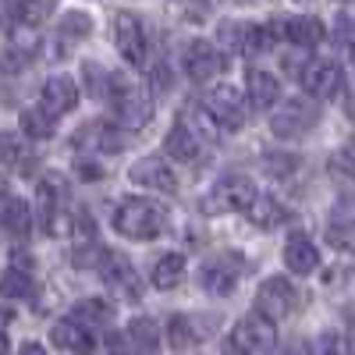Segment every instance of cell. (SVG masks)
<instances>
[{
  "mask_svg": "<svg viewBox=\"0 0 355 355\" xmlns=\"http://www.w3.org/2000/svg\"><path fill=\"white\" fill-rule=\"evenodd\" d=\"M167 227V210L153 199H125L114 214V231L135 242H150Z\"/></svg>",
  "mask_w": 355,
  "mask_h": 355,
  "instance_id": "cell-1",
  "label": "cell"
},
{
  "mask_svg": "<svg viewBox=\"0 0 355 355\" xmlns=\"http://www.w3.org/2000/svg\"><path fill=\"white\" fill-rule=\"evenodd\" d=\"M256 185H252V178L245 174H227L220 178V182L210 189V196L202 199V210L206 214H234V210H252V202H256Z\"/></svg>",
  "mask_w": 355,
  "mask_h": 355,
  "instance_id": "cell-2",
  "label": "cell"
},
{
  "mask_svg": "<svg viewBox=\"0 0 355 355\" xmlns=\"http://www.w3.org/2000/svg\"><path fill=\"white\" fill-rule=\"evenodd\" d=\"M274 345H277L274 320H266L259 313L239 320L234 331H231V338H227V352L231 355H263V352H270Z\"/></svg>",
  "mask_w": 355,
  "mask_h": 355,
  "instance_id": "cell-3",
  "label": "cell"
},
{
  "mask_svg": "<svg viewBox=\"0 0 355 355\" xmlns=\"http://www.w3.org/2000/svg\"><path fill=\"white\" fill-rule=\"evenodd\" d=\"M107 103L114 107L117 121H121L125 128H142L146 121H150V114H153L150 96H146L142 89H135L125 75H117V71H114V85H110Z\"/></svg>",
  "mask_w": 355,
  "mask_h": 355,
  "instance_id": "cell-4",
  "label": "cell"
},
{
  "mask_svg": "<svg viewBox=\"0 0 355 355\" xmlns=\"http://www.w3.org/2000/svg\"><path fill=\"white\" fill-rule=\"evenodd\" d=\"M242 274H245V259H242V252L227 249V252H217V256H210V259L202 263L199 281H202V288L210 291V295H231L234 284L242 281Z\"/></svg>",
  "mask_w": 355,
  "mask_h": 355,
  "instance_id": "cell-5",
  "label": "cell"
},
{
  "mask_svg": "<svg viewBox=\"0 0 355 355\" xmlns=\"http://www.w3.org/2000/svg\"><path fill=\"white\" fill-rule=\"evenodd\" d=\"M299 306V291L288 277H266L256 291V313L266 320H284Z\"/></svg>",
  "mask_w": 355,
  "mask_h": 355,
  "instance_id": "cell-6",
  "label": "cell"
},
{
  "mask_svg": "<svg viewBox=\"0 0 355 355\" xmlns=\"http://www.w3.org/2000/svg\"><path fill=\"white\" fill-rule=\"evenodd\" d=\"M316 121H320L316 103L295 96V100H288V103L277 107V114L270 117V128H274L277 139H299V135H306Z\"/></svg>",
  "mask_w": 355,
  "mask_h": 355,
  "instance_id": "cell-7",
  "label": "cell"
},
{
  "mask_svg": "<svg viewBox=\"0 0 355 355\" xmlns=\"http://www.w3.org/2000/svg\"><path fill=\"white\" fill-rule=\"evenodd\" d=\"M206 110L214 114V121L224 128H242L245 125V96L239 85H214L206 93Z\"/></svg>",
  "mask_w": 355,
  "mask_h": 355,
  "instance_id": "cell-8",
  "label": "cell"
},
{
  "mask_svg": "<svg viewBox=\"0 0 355 355\" xmlns=\"http://www.w3.org/2000/svg\"><path fill=\"white\" fill-rule=\"evenodd\" d=\"M302 85H306V93L316 96V100H334L345 89V71H341L338 61L316 57V61H309L306 71H302Z\"/></svg>",
  "mask_w": 355,
  "mask_h": 355,
  "instance_id": "cell-9",
  "label": "cell"
},
{
  "mask_svg": "<svg viewBox=\"0 0 355 355\" xmlns=\"http://www.w3.org/2000/svg\"><path fill=\"white\" fill-rule=\"evenodd\" d=\"M100 274L107 281V288L121 299H139V274L125 252H114V249H103V259H100Z\"/></svg>",
  "mask_w": 355,
  "mask_h": 355,
  "instance_id": "cell-10",
  "label": "cell"
},
{
  "mask_svg": "<svg viewBox=\"0 0 355 355\" xmlns=\"http://www.w3.org/2000/svg\"><path fill=\"white\" fill-rule=\"evenodd\" d=\"M224 68H227V61H224V53H220L214 43L192 40V43L185 46V71H189L192 82H214Z\"/></svg>",
  "mask_w": 355,
  "mask_h": 355,
  "instance_id": "cell-11",
  "label": "cell"
},
{
  "mask_svg": "<svg viewBox=\"0 0 355 355\" xmlns=\"http://www.w3.org/2000/svg\"><path fill=\"white\" fill-rule=\"evenodd\" d=\"M114 43H117L125 61H132V64L146 61V33H142V21L135 15L121 11L114 18Z\"/></svg>",
  "mask_w": 355,
  "mask_h": 355,
  "instance_id": "cell-12",
  "label": "cell"
},
{
  "mask_svg": "<svg viewBox=\"0 0 355 355\" xmlns=\"http://www.w3.org/2000/svg\"><path fill=\"white\" fill-rule=\"evenodd\" d=\"M40 100H43V110L50 117H61V114H68L78 103V82L68 78V75H53V78L43 82Z\"/></svg>",
  "mask_w": 355,
  "mask_h": 355,
  "instance_id": "cell-13",
  "label": "cell"
},
{
  "mask_svg": "<svg viewBox=\"0 0 355 355\" xmlns=\"http://www.w3.org/2000/svg\"><path fill=\"white\" fill-rule=\"evenodd\" d=\"M132 174V182L135 185H146V189H157V192H174L178 189V178H174V171L160 160V157H142V160H135V167L128 171Z\"/></svg>",
  "mask_w": 355,
  "mask_h": 355,
  "instance_id": "cell-14",
  "label": "cell"
},
{
  "mask_svg": "<svg viewBox=\"0 0 355 355\" xmlns=\"http://www.w3.org/2000/svg\"><path fill=\"white\" fill-rule=\"evenodd\" d=\"M53 345L57 348H64V352H71V355H96V338H93V331H85L82 323H75V320H61V323H53Z\"/></svg>",
  "mask_w": 355,
  "mask_h": 355,
  "instance_id": "cell-15",
  "label": "cell"
},
{
  "mask_svg": "<svg viewBox=\"0 0 355 355\" xmlns=\"http://www.w3.org/2000/svg\"><path fill=\"white\" fill-rule=\"evenodd\" d=\"M316 263H320V252L313 245V239H306L302 231H295L288 234V242H284V266L291 274H313L316 270Z\"/></svg>",
  "mask_w": 355,
  "mask_h": 355,
  "instance_id": "cell-16",
  "label": "cell"
},
{
  "mask_svg": "<svg viewBox=\"0 0 355 355\" xmlns=\"http://www.w3.org/2000/svg\"><path fill=\"white\" fill-rule=\"evenodd\" d=\"M0 164H4L8 171L28 174L36 167V153H33V146H28V142H21L18 135L4 132V135H0Z\"/></svg>",
  "mask_w": 355,
  "mask_h": 355,
  "instance_id": "cell-17",
  "label": "cell"
},
{
  "mask_svg": "<svg viewBox=\"0 0 355 355\" xmlns=\"http://www.w3.org/2000/svg\"><path fill=\"white\" fill-rule=\"evenodd\" d=\"M281 25H284L281 33H284L295 46H316L323 36H327V33H323V21L313 18V15H295V18H284Z\"/></svg>",
  "mask_w": 355,
  "mask_h": 355,
  "instance_id": "cell-18",
  "label": "cell"
},
{
  "mask_svg": "<svg viewBox=\"0 0 355 355\" xmlns=\"http://www.w3.org/2000/svg\"><path fill=\"white\" fill-rule=\"evenodd\" d=\"M167 153L174 157V160H182V164H192V160H199V153H202V139L196 135V132H189L182 121H178L171 132H167Z\"/></svg>",
  "mask_w": 355,
  "mask_h": 355,
  "instance_id": "cell-19",
  "label": "cell"
},
{
  "mask_svg": "<svg viewBox=\"0 0 355 355\" xmlns=\"http://www.w3.org/2000/svg\"><path fill=\"white\" fill-rule=\"evenodd\" d=\"M89 139H96L93 146L100 153H121L125 146H128V135L121 128H114V125H89L82 132H75V146L78 142H89Z\"/></svg>",
  "mask_w": 355,
  "mask_h": 355,
  "instance_id": "cell-20",
  "label": "cell"
},
{
  "mask_svg": "<svg viewBox=\"0 0 355 355\" xmlns=\"http://www.w3.org/2000/svg\"><path fill=\"white\" fill-rule=\"evenodd\" d=\"M245 85H249V103H252V107L266 110V107H274V103H277L281 85H277V78H274L270 71L252 68V71L245 75Z\"/></svg>",
  "mask_w": 355,
  "mask_h": 355,
  "instance_id": "cell-21",
  "label": "cell"
},
{
  "mask_svg": "<svg viewBox=\"0 0 355 355\" xmlns=\"http://www.w3.org/2000/svg\"><path fill=\"white\" fill-rule=\"evenodd\" d=\"M0 224L8 227L11 239H25L28 227H33V214H28V206L21 199L4 196V199H0Z\"/></svg>",
  "mask_w": 355,
  "mask_h": 355,
  "instance_id": "cell-22",
  "label": "cell"
},
{
  "mask_svg": "<svg viewBox=\"0 0 355 355\" xmlns=\"http://www.w3.org/2000/svg\"><path fill=\"white\" fill-rule=\"evenodd\" d=\"M61 199H64V185L57 182V178H50V182L40 185V220H43L46 231H57V227H61V214H57Z\"/></svg>",
  "mask_w": 355,
  "mask_h": 355,
  "instance_id": "cell-23",
  "label": "cell"
},
{
  "mask_svg": "<svg viewBox=\"0 0 355 355\" xmlns=\"http://www.w3.org/2000/svg\"><path fill=\"white\" fill-rule=\"evenodd\" d=\"M128 345L132 352H142V355H153L160 348V327L150 320V316H135L128 323Z\"/></svg>",
  "mask_w": 355,
  "mask_h": 355,
  "instance_id": "cell-24",
  "label": "cell"
},
{
  "mask_svg": "<svg viewBox=\"0 0 355 355\" xmlns=\"http://www.w3.org/2000/svg\"><path fill=\"white\" fill-rule=\"evenodd\" d=\"M182 277H185V256H182V252H167V256L153 266V284H157L160 291L178 288V284H182Z\"/></svg>",
  "mask_w": 355,
  "mask_h": 355,
  "instance_id": "cell-25",
  "label": "cell"
},
{
  "mask_svg": "<svg viewBox=\"0 0 355 355\" xmlns=\"http://www.w3.org/2000/svg\"><path fill=\"white\" fill-rule=\"evenodd\" d=\"M182 125H185L189 132H196L202 142H206V139H214V135L220 132V125L214 121V114L206 110V107H199V103H189V107L182 110Z\"/></svg>",
  "mask_w": 355,
  "mask_h": 355,
  "instance_id": "cell-26",
  "label": "cell"
},
{
  "mask_svg": "<svg viewBox=\"0 0 355 355\" xmlns=\"http://www.w3.org/2000/svg\"><path fill=\"white\" fill-rule=\"evenodd\" d=\"M249 217H252V224H259V227H277L281 220H288V210H284L274 196H256Z\"/></svg>",
  "mask_w": 355,
  "mask_h": 355,
  "instance_id": "cell-27",
  "label": "cell"
},
{
  "mask_svg": "<svg viewBox=\"0 0 355 355\" xmlns=\"http://www.w3.org/2000/svg\"><path fill=\"white\" fill-rule=\"evenodd\" d=\"M71 313H75L71 320H75V323H82L85 331L103 327V323H110V316H114V313H110V306H107V302H100V299H85V302H78Z\"/></svg>",
  "mask_w": 355,
  "mask_h": 355,
  "instance_id": "cell-28",
  "label": "cell"
},
{
  "mask_svg": "<svg viewBox=\"0 0 355 355\" xmlns=\"http://www.w3.org/2000/svg\"><path fill=\"white\" fill-rule=\"evenodd\" d=\"M167 341H171V348H178V352L199 345V327L192 323V316H171V323H167Z\"/></svg>",
  "mask_w": 355,
  "mask_h": 355,
  "instance_id": "cell-29",
  "label": "cell"
},
{
  "mask_svg": "<svg viewBox=\"0 0 355 355\" xmlns=\"http://www.w3.org/2000/svg\"><path fill=\"white\" fill-rule=\"evenodd\" d=\"M0 295L4 299H28L33 295V274L18 270V266H8L4 277H0Z\"/></svg>",
  "mask_w": 355,
  "mask_h": 355,
  "instance_id": "cell-30",
  "label": "cell"
},
{
  "mask_svg": "<svg viewBox=\"0 0 355 355\" xmlns=\"http://www.w3.org/2000/svg\"><path fill=\"white\" fill-rule=\"evenodd\" d=\"M89 28H93V18L82 15V11H68L64 21H61V43L64 46H75L89 36Z\"/></svg>",
  "mask_w": 355,
  "mask_h": 355,
  "instance_id": "cell-31",
  "label": "cell"
},
{
  "mask_svg": "<svg viewBox=\"0 0 355 355\" xmlns=\"http://www.w3.org/2000/svg\"><path fill=\"white\" fill-rule=\"evenodd\" d=\"M21 132L28 139H50L53 135V117L46 110H21Z\"/></svg>",
  "mask_w": 355,
  "mask_h": 355,
  "instance_id": "cell-32",
  "label": "cell"
},
{
  "mask_svg": "<svg viewBox=\"0 0 355 355\" xmlns=\"http://www.w3.org/2000/svg\"><path fill=\"white\" fill-rule=\"evenodd\" d=\"M334 36L355 50V15H338V33Z\"/></svg>",
  "mask_w": 355,
  "mask_h": 355,
  "instance_id": "cell-33",
  "label": "cell"
},
{
  "mask_svg": "<svg viewBox=\"0 0 355 355\" xmlns=\"http://www.w3.org/2000/svg\"><path fill=\"white\" fill-rule=\"evenodd\" d=\"M313 355H341V341L338 334H320L313 345Z\"/></svg>",
  "mask_w": 355,
  "mask_h": 355,
  "instance_id": "cell-34",
  "label": "cell"
},
{
  "mask_svg": "<svg viewBox=\"0 0 355 355\" xmlns=\"http://www.w3.org/2000/svg\"><path fill=\"white\" fill-rule=\"evenodd\" d=\"M128 352H132L128 338H121V334H107V348H103V355H128Z\"/></svg>",
  "mask_w": 355,
  "mask_h": 355,
  "instance_id": "cell-35",
  "label": "cell"
},
{
  "mask_svg": "<svg viewBox=\"0 0 355 355\" xmlns=\"http://www.w3.org/2000/svg\"><path fill=\"white\" fill-rule=\"evenodd\" d=\"M299 160L295 157H266V167H270V174H291L288 167H295Z\"/></svg>",
  "mask_w": 355,
  "mask_h": 355,
  "instance_id": "cell-36",
  "label": "cell"
},
{
  "mask_svg": "<svg viewBox=\"0 0 355 355\" xmlns=\"http://www.w3.org/2000/svg\"><path fill=\"white\" fill-rule=\"evenodd\" d=\"M338 164H341V167H345V171H348V174L355 178V139H352V142L345 146V150H341V157H338Z\"/></svg>",
  "mask_w": 355,
  "mask_h": 355,
  "instance_id": "cell-37",
  "label": "cell"
},
{
  "mask_svg": "<svg viewBox=\"0 0 355 355\" xmlns=\"http://www.w3.org/2000/svg\"><path fill=\"white\" fill-rule=\"evenodd\" d=\"M75 171H78L82 178H89V182H93V178H100V167H96L93 160H78V164H75Z\"/></svg>",
  "mask_w": 355,
  "mask_h": 355,
  "instance_id": "cell-38",
  "label": "cell"
},
{
  "mask_svg": "<svg viewBox=\"0 0 355 355\" xmlns=\"http://www.w3.org/2000/svg\"><path fill=\"white\" fill-rule=\"evenodd\" d=\"M21 355H46V352H43V345L28 341V345H21Z\"/></svg>",
  "mask_w": 355,
  "mask_h": 355,
  "instance_id": "cell-39",
  "label": "cell"
},
{
  "mask_svg": "<svg viewBox=\"0 0 355 355\" xmlns=\"http://www.w3.org/2000/svg\"><path fill=\"white\" fill-rule=\"evenodd\" d=\"M277 355H306V352H302V348H281Z\"/></svg>",
  "mask_w": 355,
  "mask_h": 355,
  "instance_id": "cell-40",
  "label": "cell"
},
{
  "mask_svg": "<svg viewBox=\"0 0 355 355\" xmlns=\"http://www.w3.org/2000/svg\"><path fill=\"white\" fill-rule=\"evenodd\" d=\"M345 345H348V352L355 355V327H352V334H348V341H345Z\"/></svg>",
  "mask_w": 355,
  "mask_h": 355,
  "instance_id": "cell-41",
  "label": "cell"
},
{
  "mask_svg": "<svg viewBox=\"0 0 355 355\" xmlns=\"http://www.w3.org/2000/svg\"><path fill=\"white\" fill-rule=\"evenodd\" d=\"M0 355H8V338H4V331H0Z\"/></svg>",
  "mask_w": 355,
  "mask_h": 355,
  "instance_id": "cell-42",
  "label": "cell"
}]
</instances>
